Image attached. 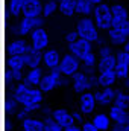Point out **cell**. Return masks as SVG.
Returning <instances> with one entry per match:
<instances>
[{
  "label": "cell",
  "instance_id": "cell-2",
  "mask_svg": "<svg viewBox=\"0 0 129 131\" xmlns=\"http://www.w3.org/2000/svg\"><path fill=\"white\" fill-rule=\"evenodd\" d=\"M76 31L79 32L81 38H85L91 43H97L99 41V26L96 25L94 18H90L88 15H84L78 25H76Z\"/></svg>",
  "mask_w": 129,
  "mask_h": 131
},
{
  "label": "cell",
  "instance_id": "cell-42",
  "mask_svg": "<svg viewBox=\"0 0 129 131\" xmlns=\"http://www.w3.org/2000/svg\"><path fill=\"white\" fill-rule=\"evenodd\" d=\"M123 46H125V50H126V52H129V38H128V41H126Z\"/></svg>",
  "mask_w": 129,
  "mask_h": 131
},
{
  "label": "cell",
  "instance_id": "cell-4",
  "mask_svg": "<svg viewBox=\"0 0 129 131\" xmlns=\"http://www.w3.org/2000/svg\"><path fill=\"white\" fill-rule=\"evenodd\" d=\"M73 90L76 93H84L87 90H91L93 87L97 85V76H94L93 73H87L85 70L84 72H76L73 75Z\"/></svg>",
  "mask_w": 129,
  "mask_h": 131
},
{
  "label": "cell",
  "instance_id": "cell-33",
  "mask_svg": "<svg viewBox=\"0 0 129 131\" xmlns=\"http://www.w3.org/2000/svg\"><path fill=\"white\" fill-rule=\"evenodd\" d=\"M81 61L84 63V67L94 69V67H96V64H97V57H96V53H93V50H91V52H88L87 55H84Z\"/></svg>",
  "mask_w": 129,
  "mask_h": 131
},
{
  "label": "cell",
  "instance_id": "cell-6",
  "mask_svg": "<svg viewBox=\"0 0 129 131\" xmlns=\"http://www.w3.org/2000/svg\"><path fill=\"white\" fill-rule=\"evenodd\" d=\"M61 75H62V72H61L59 66H58V67H53V69H49V73H46V75L43 76L41 82H40V89H41L44 93L52 92L55 87L59 85V82H61V79H62Z\"/></svg>",
  "mask_w": 129,
  "mask_h": 131
},
{
  "label": "cell",
  "instance_id": "cell-3",
  "mask_svg": "<svg viewBox=\"0 0 129 131\" xmlns=\"http://www.w3.org/2000/svg\"><path fill=\"white\" fill-rule=\"evenodd\" d=\"M93 18H94L96 25L99 26V29H102V31L111 29V26H112V11H111V6L103 3V2L96 5L94 11H93Z\"/></svg>",
  "mask_w": 129,
  "mask_h": 131
},
{
  "label": "cell",
  "instance_id": "cell-43",
  "mask_svg": "<svg viewBox=\"0 0 129 131\" xmlns=\"http://www.w3.org/2000/svg\"><path fill=\"white\" fill-rule=\"evenodd\" d=\"M125 131H129V122L128 124H125Z\"/></svg>",
  "mask_w": 129,
  "mask_h": 131
},
{
  "label": "cell",
  "instance_id": "cell-7",
  "mask_svg": "<svg viewBox=\"0 0 129 131\" xmlns=\"http://www.w3.org/2000/svg\"><path fill=\"white\" fill-rule=\"evenodd\" d=\"M97 69L105 70V69H115L117 61V53H114L108 46H102L97 52Z\"/></svg>",
  "mask_w": 129,
  "mask_h": 131
},
{
  "label": "cell",
  "instance_id": "cell-28",
  "mask_svg": "<svg viewBox=\"0 0 129 131\" xmlns=\"http://www.w3.org/2000/svg\"><path fill=\"white\" fill-rule=\"evenodd\" d=\"M93 122L97 125V128L100 131H106L112 127L111 125V117L108 114H105V113H97V114H94Z\"/></svg>",
  "mask_w": 129,
  "mask_h": 131
},
{
  "label": "cell",
  "instance_id": "cell-16",
  "mask_svg": "<svg viewBox=\"0 0 129 131\" xmlns=\"http://www.w3.org/2000/svg\"><path fill=\"white\" fill-rule=\"evenodd\" d=\"M109 117H111V121L114 124L125 125V124L129 122V111H128V108H122V107L114 104L111 107V110H109Z\"/></svg>",
  "mask_w": 129,
  "mask_h": 131
},
{
  "label": "cell",
  "instance_id": "cell-35",
  "mask_svg": "<svg viewBox=\"0 0 129 131\" xmlns=\"http://www.w3.org/2000/svg\"><path fill=\"white\" fill-rule=\"evenodd\" d=\"M78 38H81V35L78 31H68V32L65 34V41L70 44V43H74Z\"/></svg>",
  "mask_w": 129,
  "mask_h": 131
},
{
  "label": "cell",
  "instance_id": "cell-36",
  "mask_svg": "<svg viewBox=\"0 0 129 131\" xmlns=\"http://www.w3.org/2000/svg\"><path fill=\"white\" fill-rule=\"evenodd\" d=\"M82 131H100L97 128V125L91 121V122H84L82 124Z\"/></svg>",
  "mask_w": 129,
  "mask_h": 131
},
{
  "label": "cell",
  "instance_id": "cell-11",
  "mask_svg": "<svg viewBox=\"0 0 129 131\" xmlns=\"http://www.w3.org/2000/svg\"><path fill=\"white\" fill-rule=\"evenodd\" d=\"M44 25V18L41 15L38 17H23V20L18 23V34L20 35H28L35 29V28H40Z\"/></svg>",
  "mask_w": 129,
  "mask_h": 131
},
{
  "label": "cell",
  "instance_id": "cell-45",
  "mask_svg": "<svg viewBox=\"0 0 129 131\" xmlns=\"http://www.w3.org/2000/svg\"><path fill=\"white\" fill-rule=\"evenodd\" d=\"M43 2H49V0H43Z\"/></svg>",
  "mask_w": 129,
  "mask_h": 131
},
{
  "label": "cell",
  "instance_id": "cell-5",
  "mask_svg": "<svg viewBox=\"0 0 129 131\" xmlns=\"http://www.w3.org/2000/svg\"><path fill=\"white\" fill-rule=\"evenodd\" d=\"M108 38L112 44H125L129 38V20L112 23L111 29H108Z\"/></svg>",
  "mask_w": 129,
  "mask_h": 131
},
{
  "label": "cell",
  "instance_id": "cell-10",
  "mask_svg": "<svg viewBox=\"0 0 129 131\" xmlns=\"http://www.w3.org/2000/svg\"><path fill=\"white\" fill-rule=\"evenodd\" d=\"M96 104H97L96 93H93V92H90V90L81 93V98H79V110H81L85 116H88V114H91V113L94 111Z\"/></svg>",
  "mask_w": 129,
  "mask_h": 131
},
{
  "label": "cell",
  "instance_id": "cell-13",
  "mask_svg": "<svg viewBox=\"0 0 129 131\" xmlns=\"http://www.w3.org/2000/svg\"><path fill=\"white\" fill-rule=\"evenodd\" d=\"M68 47H70V52L73 55H76L79 60H82L84 55H87L88 52L93 50V43L85 40V38H78L74 43H70Z\"/></svg>",
  "mask_w": 129,
  "mask_h": 131
},
{
  "label": "cell",
  "instance_id": "cell-24",
  "mask_svg": "<svg viewBox=\"0 0 129 131\" xmlns=\"http://www.w3.org/2000/svg\"><path fill=\"white\" fill-rule=\"evenodd\" d=\"M23 131H46V122L36 117H28L23 121Z\"/></svg>",
  "mask_w": 129,
  "mask_h": 131
},
{
  "label": "cell",
  "instance_id": "cell-31",
  "mask_svg": "<svg viewBox=\"0 0 129 131\" xmlns=\"http://www.w3.org/2000/svg\"><path fill=\"white\" fill-rule=\"evenodd\" d=\"M114 104L122 108H129V93H125L123 90H117V96H115Z\"/></svg>",
  "mask_w": 129,
  "mask_h": 131
},
{
  "label": "cell",
  "instance_id": "cell-32",
  "mask_svg": "<svg viewBox=\"0 0 129 131\" xmlns=\"http://www.w3.org/2000/svg\"><path fill=\"white\" fill-rule=\"evenodd\" d=\"M44 122H46V131H64V128L52 116H46L44 117Z\"/></svg>",
  "mask_w": 129,
  "mask_h": 131
},
{
  "label": "cell",
  "instance_id": "cell-27",
  "mask_svg": "<svg viewBox=\"0 0 129 131\" xmlns=\"http://www.w3.org/2000/svg\"><path fill=\"white\" fill-rule=\"evenodd\" d=\"M94 2L93 0H76V14L79 15H90L94 11Z\"/></svg>",
  "mask_w": 129,
  "mask_h": 131
},
{
  "label": "cell",
  "instance_id": "cell-23",
  "mask_svg": "<svg viewBox=\"0 0 129 131\" xmlns=\"http://www.w3.org/2000/svg\"><path fill=\"white\" fill-rule=\"evenodd\" d=\"M28 67L24 57L23 55H17V53H6V69H24Z\"/></svg>",
  "mask_w": 129,
  "mask_h": 131
},
{
  "label": "cell",
  "instance_id": "cell-21",
  "mask_svg": "<svg viewBox=\"0 0 129 131\" xmlns=\"http://www.w3.org/2000/svg\"><path fill=\"white\" fill-rule=\"evenodd\" d=\"M32 44H28V41L21 40V38H17V40H12V41H8V49H6V53H17V55H24L29 47Z\"/></svg>",
  "mask_w": 129,
  "mask_h": 131
},
{
  "label": "cell",
  "instance_id": "cell-17",
  "mask_svg": "<svg viewBox=\"0 0 129 131\" xmlns=\"http://www.w3.org/2000/svg\"><path fill=\"white\" fill-rule=\"evenodd\" d=\"M52 117L62 127H68V125H73V124H76V121H74V117H73V114L71 113H68L67 110L64 108H56V110H53V113H52Z\"/></svg>",
  "mask_w": 129,
  "mask_h": 131
},
{
  "label": "cell",
  "instance_id": "cell-18",
  "mask_svg": "<svg viewBox=\"0 0 129 131\" xmlns=\"http://www.w3.org/2000/svg\"><path fill=\"white\" fill-rule=\"evenodd\" d=\"M23 57H24L26 66H28L29 69H32V67H40V64L43 63V50H38V49H35L33 46L29 47V50H28Z\"/></svg>",
  "mask_w": 129,
  "mask_h": 131
},
{
  "label": "cell",
  "instance_id": "cell-44",
  "mask_svg": "<svg viewBox=\"0 0 129 131\" xmlns=\"http://www.w3.org/2000/svg\"><path fill=\"white\" fill-rule=\"evenodd\" d=\"M93 2H94V5H99V3H102L103 0H93Z\"/></svg>",
  "mask_w": 129,
  "mask_h": 131
},
{
  "label": "cell",
  "instance_id": "cell-30",
  "mask_svg": "<svg viewBox=\"0 0 129 131\" xmlns=\"http://www.w3.org/2000/svg\"><path fill=\"white\" fill-rule=\"evenodd\" d=\"M56 9H59V2H56V0H49V2H44L43 15H44V17H49V15L55 14V12H56Z\"/></svg>",
  "mask_w": 129,
  "mask_h": 131
},
{
  "label": "cell",
  "instance_id": "cell-29",
  "mask_svg": "<svg viewBox=\"0 0 129 131\" xmlns=\"http://www.w3.org/2000/svg\"><path fill=\"white\" fill-rule=\"evenodd\" d=\"M59 11L65 17H73L76 14V0H59Z\"/></svg>",
  "mask_w": 129,
  "mask_h": 131
},
{
  "label": "cell",
  "instance_id": "cell-14",
  "mask_svg": "<svg viewBox=\"0 0 129 131\" xmlns=\"http://www.w3.org/2000/svg\"><path fill=\"white\" fill-rule=\"evenodd\" d=\"M117 73L115 69H105V70H99L97 75V85L100 87H112L117 81Z\"/></svg>",
  "mask_w": 129,
  "mask_h": 131
},
{
  "label": "cell",
  "instance_id": "cell-38",
  "mask_svg": "<svg viewBox=\"0 0 129 131\" xmlns=\"http://www.w3.org/2000/svg\"><path fill=\"white\" fill-rule=\"evenodd\" d=\"M71 114H73V117H74L76 122H82V121H84V113H82L81 110H79V111H73Z\"/></svg>",
  "mask_w": 129,
  "mask_h": 131
},
{
  "label": "cell",
  "instance_id": "cell-20",
  "mask_svg": "<svg viewBox=\"0 0 129 131\" xmlns=\"http://www.w3.org/2000/svg\"><path fill=\"white\" fill-rule=\"evenodd\" d=\"M115 96H117V90H114L112 87H103L102 90L96 92V99L99 105H108L114 102Z\"/></svg>",
  "mask_w": 129,
  "mask_h": 131
},
{
  "label": "cell",
  "instance_id": "cell-15",
  "mask_svg": "<svg viewBox=\"0 0 129 131\" xmlns=\"http://www.w3.org/2000/svg\"><path fill=\"white\" fill-rule=\"evenodd\" d=\"M43 8H44L43 0H24L23 15H26V17H38V15H43Z\"/></svg>",
  "mask_w": 129,
  "mask_h": 131
},
{
  "label": "cell",
  "instance_id": "cell-34",
  "mask_svg": "<svg viewBox=\"0 0 129 131\" xmlns=\"http://www.w3.org/2000/svg\"><path fill=\"white\" fill-rule=\"evenodd\" d=\"M6 70H8V73H6V78H8V79H12V81H21V79L24 78L21 69H6Z\"/></svg>",
  "mask_w": 129,
  "mask_h": 131
},
{
  "label": "cell",
  "instance_id": "cell-37",
  "mask_svg": "<svg viewBox=\"0 0 129 131\" xmlns=\"http://www.w3.org/2000/svg\"><path fill=\"white\" fill-rule=\"evenodd\" d=\"M31 113H32V111H29L28 108H24V107H23V108L17 113V117H18L20 121H24V119H28V117L31 116Z\"/></svg>",
  "mask_w": 129,
  "mask_h": 131
},
{
  "label": "cell",
  "instance_id": "cell-8",
  "mask_svg": "<svg viewBox=\"0 0 129 131\" xmlns=\"http://www.w3.org/2000/svg\"><path fill=\"white\" fill-rule=\"evenodd\" d=\"M59 69H61V72H62L64 76H73L81 69V60L76 55H73L71 52L65 53L64 57H62V60H61Z\"/></svg>",
  "mask_w": 129,
  "mask_h": 131
},
{
  "label": "cell",
  "instance_id": "cell-19",
  "mask_svg": "<svg viewBox=\"0 0 129 131\" xmlns=\"http://www.w3.org/2000/svg\"><path fill=\"white\" fill-rule=\"evenodd\" d=\"M61 57H59V52L55 50V49H46L43 52V64L46 66L47 69H53V67H58L61 64Z\"/></svg>",
  "mask_w": 129,
  "mask_h": 131
},
{
  "label": "cell",
  "instance_id": "cell-40",
  "mask_svg": "<svg viewBox=\"0 0 129 131\" xmlns=\"http://www.w3.org/2000/svg\"><path fill=\"white\" fill-rule=\"evenodd\" d=\"M111 131H125V125H122V124H114V125L111 127Z\"/></svg>",
  "mask_w": 129,
  "mask_h": 131
},
{
  "label": "cell",
  "instance_id": "cell-9",
  "mask_svg": "<svg viewBox=\"0 0 129 131\" xmlns=\"http://www.w3.org/2000/svg\"><path fill=\"white\" fill-rule=\"evenodd\" d=\"M49 41H50L49 32L43 26L35 28L32 32H31V44H32L35 49H38V50H46L47 46H49Z\"/></svg>",
  "mask_w": 129,
  "mask_h": 131
},
{
  "label": "cell",
  "instance_id": "cell-12",
  "mask_svg": "<svg viewBox=\"0 0 129 131\" xmlns=\"http://www.w3.org/2000/svg\"><path fill=\"white\" fill-rule=\"evenodd\" d=\"M115 73L120 79H125L129 76V52L125 49L117 52V61H115Z\"/></svg>",
  "mask_w": 129,
  "mask_h": 131
},
{
  "label": "cell",
  "instance_id": "cell-26",
  "mask_svg": "<svg viewBox=\"0 0 129 131\" xmlns=\"http://www.w3.org/2000/svg\"><path fill=\"white\" fill-rule=\"evenodd\" d=\"M23 5L24 0H6L8 17H18L20 14H23Z\"/></svg>",
  "mask_w": 129,
  "mask_h": 131
},
{
  "label": "cell",
  "instance_id": "cell-39",
  "mask_svg": "<svg viewBox=\"0 0 129 131\" xmlns=\"http://www.w3.org/2000/svg\"><path fill=\"white\" fill-rule=\"evenodd\" d=\"M64 131H82V127H78L76 124H73V125H68V127H65Z\"/></svg>",
  "mask_w": 129,
  "mask_h": 131
},
{
  "label": "cell",
  "instance_id": "cell-22",
  "mask_svg": "<svg viewBox=\"0 0 129 131\" xmlns=\"http://www.w3.org/2000/svg\"><path fill=\"white\" fill-rule=\"evenodd\" d=\"M43 76H44V73H43V70H41L40 67H32V69H29V72L24 75V81H26L29 85H32V87H40V82H41Z\"/></svg>",
  "mask_w": 129,
  "mask_h": 131
},
{
  "label": "cell",
  "instance_id": "cell-1",
  "mask_svg": "<svg viewBox=\"0 0 129 131\" xmlns=\"http://www.w3.org/2000/svg\"><path fill=\"white\" fill-rule=\"evenodd\" d=\"M43 98H44V92L40 89V87H29V90L21 95L18 101H20V105H23L24 108H28L29 111H36V110H41L43 107Z\"/></svg>",
  "mask_w": 129,
  "mask_h": 131
},
{
  "label": "cell",
  "instance_id": "cell-41",
  "mask_svg": "<svg viewBox=\"0 0 129 131\" xmlns=\"http://www.w3.org/2000/svg\"><path fill=\"white\" fill-rule=\"evenodd\" d=\"M123 81H125V87H126V89H129V76H128V78H125Z\"/></svg>",
  "mask_w": 129,
  "mask_h": 131
},
{
  "label": "cell",
  "instance_id": "cell-25",
  "mask_svg": "<svg viewBox=\"0 0 129 131\" xmlns=\"http://www.w3.org/2000/svg\"><path fill=\"white\" fill-rule=\"evenodd\" d=\"M111 11H112V23H119V21H125V20H129L128 9H126L123 5L114 3V5L111 6Z\"/></svg>",
  "mask_w": 129,
  "mask_h": 131
}]
</instances>
